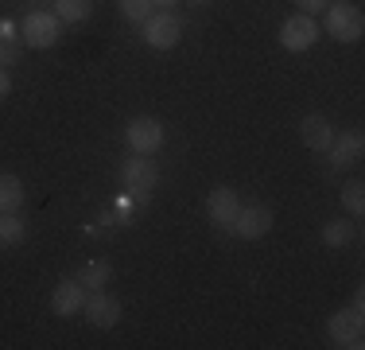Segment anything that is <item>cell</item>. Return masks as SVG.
<instances>
[{
  "mask_svg": "<svg viewBox=\"0 0 365 350\" xmlns=\"http://www.w3.org/2000/svg\"><path fill=\"white\" fill-rule=\"evenodd\" d=\"M330 39L338 43H358L361 31H365V16L358 4H350V0H330L327 8V28H323Z\"/></svg>",
  "mask_w": 365,
  "mask_h": 350,
  "instance_id": "6da1fadb",
  "label": "cell"
},
{
  "mask_svg": "<svg viewBox=\"0 0 365 350\" xmlns=\"http://www.w3.org/2000/svg\"><path fill=\"white\" fill-rule=\"evenodd\" d=\"M120 187L133 191V195L144 203V199L160 187V164H155L152 156H140V152L128 156V160L120 164Z\"/></svg>",
  "mask_w": 365,
  "mask_h": 350,
  "instance_id": "7a4b0ae2",
  "label": "cell"
},
{
  "mask_svg": "<svg viewBox=\"0 0 365 350\" xmlns=\"http://www.w3.org/2000/svg\"><path fill=\"white\" fill-rule=\"evenodd\" d=\"M140 28H144V43L155 51H171V47H179V39H182V20L171 8H155Z\"/></svg>",
  "mask_w": 365,
  "mask_h": 350,
  "instance_id": "3957f363",
  "label": "cell"
},
{
  "mask_svg": "<svg viewBox=\"0 0 365 350\" xmlns=\"http://www.w3.org/2000/svg\"><path fill=\"white\" fill-rule=\"evenodd\" d=\"M319 35H323V28L315 24V16L295 12L280 24V47L292 51V55H303V51H311L319 43Z\"/></svg>",
  "mask_w": 365,
  "mask_h": 350,
  "instance_id": "277c9868",
  "label": "cell"
},
{
  "mask_svg": "<svg viewBox=\"0 0 365 350\" xmlns=\"http://www.w3.org/2000/svg\"><path fill=\"white\" fill-rule=\"evenodd\" d=\"M20 31H24V47L47 51V47H55L58 35H63V20H58L55 12H31Z\"/></svg>",
  "mask_w": 365,
  "mask_h": 350,
  "instance_id": "5b68a950",
  "label": "cell"
},
{
  "mask_svg": "<svg viewBox=\"0 0 365 350\" xmlns=\"http://www.w3.org/2000/svg\"><path fill=\"white\" fill-rule=\"evenodd\" d=\"M327 331H330V343L334 346H346V350H361V331H365V315L354 311V308H342L327 319Z\"/></svg>",
  "mask_w": 365,
  "mask_h": 350,
  "instance_id": "8992f818",
  "label": "cell"
},
{
  "mask_svg": "<svg viewBox=\"0 0 365 350\" xmlns=\"http://www.w3.org/2000/svg\"><path fill=\"white\" fill-rule=\"evenodd\" d=\"M82 315L90 319V327H98V331H113V327L120 323V315H125V304H120L117 296H109L106 288H98L93 296H86Z\"/></svg>",
  "mask_w": 365,
  "mask_h": 350,
  "instance_id": "52a82bcc",
  "label": "cell"
},
{
  "mask_svg": "<svg viewBox=\"0 0 365 350\" xmlns=\"http://www.w3.org/2000/svg\"><path fill=\"white\" fill-rule=\"evenodd\" d=\"M272 206H264V203H249V206H241L237 210V218H233V226H230V234H237V238H245V241H257V238H264L268 230H272Z\"/></svg>",
  "mask_w": 365,
  "mask_h": 350,
  "instance_id": "ba28073f",
  "label": "cell"
},
{
  "mask_svg": "<svg viewBox=\"0 0 365 350\" xmlns=\"http://www.w3.org/2000/svg\"><path fill=\"white\" fill-rule=\"evenodd\" d=\"M125 140H128L133 152L152 156V152H160V148H163V125L155 117H136V121H128Z\"/></svg>",
  "mask_w": 365,
  "mask_h": 350,
  "instance_id": "9c48e42d",
  "label": "cell"
},
{
  "mask_svg": "<svg viewBox=\"0 0 365 350\" xmlns=\"http://www.w3.org/2000/svg\"><path fill=\"white\" fill-rule=\"evenodd\" d=\"M86 308V288L78 276H66L55 284V292H51V311L63 315V319H71V315H78Z\"/></svg>",
  "mask_w": 365,
  "mask_h": 350,
  "instance_id": "30bf717a",
  "label": "cell"
},
{
  "mask_svg": "<svg viewBox=\"0 0 365 350\" xmlns=\"http://www.w3.org/2000/svg\"><path fill=\"white\" fill-rule=\"evenodd\" d=\"M237 210H241V199H237V191H233V187H214L210 195H206V214H210V222L222 226V230H230V226H233Z\"/></svg>",
  "mask_w": 365,
  "mask_h": 350,
  "instance_id": "8fae6325",
  "label": "cell"
},
{
  "mask_svg": "<svg viewBox=\"0 0 365 350\" xmlns=\"http://www.w3.org/2000/svg\"><path fill=\"white\" fill-rule=\"evenodd\" d=\"M327 152H330V168H354V164H361V152H365L361 129H350V133L334 136Z\"/></svg>",
  "mask_w": 365,
  "mask_h": 350,
  "instance_id": "7c38bea8",
  "label": "cell"
},
{
  "mask_svg": "<svg viewBox=\"0 0 365 350\" xmlns=\"http://www.w3.org/2000/svg\"><path fill=\"white\" fill-rule=\"evenodd\" d=\"M299 140L311 152H327L330 140H334V125H330L323 113H307V117L299 121Z\"/></svg>",
  "mask_w": 365,
  "mask_h": 350,
  "instance_id": "4fadbf2b",
  "label": "cell"
},
{
  "mask_svg": "<svg viewBox=\"0 0 365 350\" xmlns=\"http://www.w3.org/2000/svg\"><path fill=\"white\" fill-rule=\"evenodd\" d=\"M28 191H24V179L12 171H0V214H16L24 206Z\"/></svg>",
  "mask_w": 365,
  "mask_h": 350,
  "instance_id": "5bb4252c",
  "label": "cell"
},
{
  "mask_svg": "<svg viewBox=\"0 0 365 350\" xmlns=\"http://www.w3.org/2000/svg\"><path fill=\"white\" fill-rule=\"evenodd\" d=\"M109 276H113V265H109L106 257H90V261L82 265V273H78V280H82L86 292H98V288H106Z\"/></svg>",
  "mask_w": 365,
  "mask_h": 350,
  "instance_id": "9a60e30c",
  "label": "cell"
},
{
  "mask_svg": "<svg viewBox=\"0 0 365 350\" xmlns=\"http://www.w3.org/2000/svg\"><path fill=\"white\" fill-rule=\"evenodd\" d=\"M20 55H24V39L16 35V28L8 20H0V66L20 63Z\"/></svg>",
  "mask_w": 365,
  "mask_h": 350,
  "instance_id": "2e32d148",
  "label": "cell"
},
{
  "mask_svg": "<svg viewBox=\"0 0 365 350\" xmlns=\"http://www.w3.org/2000/svg\"><path fill=\"white\" fill-rule=\"evenodd\" d=\"M55 16L63 24H86L93 16V0H55Z\"/></svg>",
  "mask_w": 365,
  "mask_h": 350,
  "instance_id": "e0dca14e",
  "label": "cell"
},
{
  "mask_svg": "<svg viewBox=\"0 0 365 350\" xmlns=\"http://www.w3.org/2000/svg\"><path fill=\"white\" fill-rule=\"evenodd\" d=\"M323 241L330 245V249H342V245L354 241V222L350 218H334V222L323 226Z\"/></svg>",
  "mask_w": 365,
  "mask_h": 350,
  "instance_id": "ac0fdd59",
  "label": "cell"
},
{
  "mask_svg": "<svg viewBox=\"0 0 365 350\" xmlns=\"http://www.w3.org/2000/svg\"><path fill=\"white\" fill-rule=\"evenodd\" d=\"M28 238V226H24L20 214H0V249L4 245H20Z\"/></svg>",
  "mask_w": 365,
  "mask_h": 350,
  "instance_id": "d6986e66",
  "label": "cell"
},
{
  "mask_svg": "<svg viewBox=\"0 0 365 350\" xmlns=\"http://www.w3.org/2000/svg\"><path fill=\"white\" fill-rule=\"evenodd\" d=\"M342 206H346V214H354V218L365 214V183L361 179L342 183Z\"/></svg>",
  "mask_w": 365,
  "mask_h": 350,
  "instance_id": "ffe728a7",
  "label": "cell"
},
{
  "mask_svg": "<svg viewBox=\"0 0 365 350\" xmlns=\"http://www.w3.org/2000/svg\"><path fill=\"white\" fill-rule=\"evenodd\" d=\"M152 12H155L152 0H120V16H125V20H133V24H144Z\"/></svg>",
  "mask_w": 365,
  "mask_h": 350,
  "instance_id": "44dd1931",
  "label": "cell"
},
{
  "mask_svg": "<svg viewBox=\"0 0 365 350\" xmlns=\"http://www.w3.org/2000/svg\"><path fill=\"white\" fill-rule=\"evenodd\" d=\"M327 8H330V0H295V12H303V16H319Z\"/></svg>",
  "mask_w": 365,
  "mask_h": 350,
  "instance_id": "7402d4cb",
  "label": "cell"
},
{
  "mask_svg": "<svg viewBox=\"0 0 365 350\" xmlns=\"http://www.w3.org/2000/svg\"><path fill=\"white\" fill-rule=\"evenodd\" d=\"M12 94V74H8V66H0V101Z\"/></svg>",
  "mask_w": 365,
  "mask_h": 350,
  "instance_id": "603a6c76",
  "label": "cell"
},
{
  "mask_svg": "<svg viewBox=\"0 0 365 350\" xmlns=\"http://www.w3.org/2000/svg\"><path fill=\"white\" fill-rule=\"evenodd\" d=\"M361 308H365V292L358 288V292H354V311H361Z\"/></svg>",
  "mask_w": 365,
  "mask_h": 350,
  "instance_id": "cb8c5ba5",
  "label": "cell"
},
{
  "mask_svg": "<svg viewBox=\"0 0 365 350\" xmlns=\"http://www.w3.org/2000/svg\"><path fill=\"white\" fill-rule=\"evenodd\" d=\"M179 0H152V8H175Z\"/></svg>",
  "mask_w": 365,
  "mask_h": 350,
  "instance_id": "d4e9b609",
  "label": "cell"
},
{
  "mask_svg": "<svg viewBox=\"0 0 365 350\" xmlns=\"http://www.w3.org/2000/svg\"><path fill=\"white\" fill-rule=\"evenodd\" d=\"M187 4H206V0H187Z\"/></svg>",
  "mask_w": 365,
  "mask_h": 350,
  "instance_id": "484cf974",
  "label": "cell"
}]
</instances>
